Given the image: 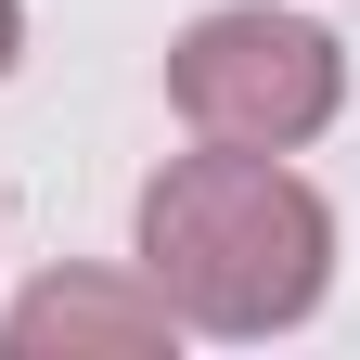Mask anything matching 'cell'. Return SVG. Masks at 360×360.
<instances>
[{"label": "cell", "instance_id": "obj_4", "mask_svg": "<svg viewBox=\"0 0 360 360\" xmlns=\"http://www.w3.org/2000/svg\"><path fill=\"white\" fill-rule=\"evenodd\" d=\"M13 39H26V13H13V0H0V65H13Z\"/></svg>", "mask_w": 360, "mask_h": 360}, {"label": "cell", "instance_id": "obj_2", "mask_svg": "<svg viewBox=\"0 0 360 360\" xmlns=\"http://www.w3.org/2000/svg\"><path fill=\"white\" fill-rule=\"evenodd\" d=\"M335 39L322 26H296V13H206L193 39L167 52V103L206 129V142H257V155H283L309 142V129L335 116Z\"/></svg>", "mask_w": 360, "mask_h": 360}, {"label": "cell", "instance_id": "obj_1", "mask_svg": "<svg viewBox=\"0 0 360 360\" xmlns=\"http://www.w3.org/2000/svg\"><path fill=\"white\" fill-rule=\"evenodd\" d=\"M322 257H335V219L296 167H270L257 142H219V155H180L155 193H142V270L167 309H193L219 335H270L322 296Z\"/></svg>", "mask_w": 360, "mask_h": 360}, {"label": "cell", "instance_id": "obj_3", "mask_svg": "<svg viewBox=\"0 0 360 360\" xmlns=\"http://www.w3.org/2000/svg\"><path fill=\"white\" fill-rule=\"evenodd\" d=\"M167 309L155 296H103V283H39L13 309V347H155Z\"/></svg>", "mask_w": 360, "mask_h": 360}]
</instances>
